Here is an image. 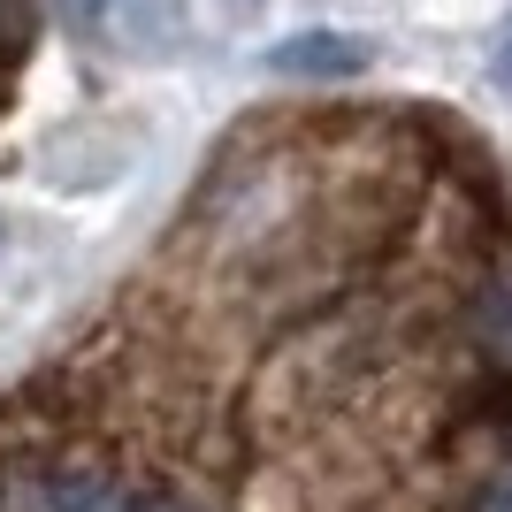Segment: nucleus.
I'll list each match as a JSON object with an SVG mask.
<instances>
[{
  "label": "nucleus",
  "mask_w": 512,
  "mask_h": 512,
  "mask_svg": "<svg viewBox=\"0 0 512 512\" xmlns=\"http://www.w3.org/2000/svg\"><path fill=\"white\" fill-rule=\"evenodd\" d=\"M138 512H199V505H184V497H138Z\"/></svg>",
  "instance_id": "obj_5"
},
{
  "label": "nucleus",
  "mask_w": 512,
  "mask_h": 512,
  "mask_svg": "<svg viewBox=\"0 0 512 512\" xmlns=\"http://www.w3.org/2000/svg\"><path fill=\"white\" fill-rule=\"evenodd\" d=\"M497 77H505V85H512V39H505V54H497Z\"/></svg>",
  "instance_id": "obj_6"
},
{
  "label": "nucleus",
  "mask_w": 512,
  "mask_h": 512,
  "mask_svg": "<svg viewBox=\"0 0 512 512\" xmlns=\"http://www.w3.org/2000/svg\"><path fill=\"white\" fill-rule=\"evenodd\" d=\"M46 512H138V490L107 482V474H62L46 490Z\"/></svg>",
  "instance_id": "obj_3"
},
{
  "label": "nucleus",
  "mask_w": 512,
  "mask_h": 512,
  "mask_svg": "<svg viewBox=\"0 0 512 512\" xmlns=\"http://www.w3.org/2000/svg\"><path fill=\"white\" fill-rule=\"evenodd\" d=\"M467 512H512V428H497L467 482Z\"/></svg>",
  "instance_id": "obj_4"
},
{
  "label": "nucleus",
  "mask_w": 512,
  "mask_h": 512,
  "mask_svg": "<svg viewBox=\"0 0 512 512\" xmlns=\"http://www.w3.org/2000/svg\"><path fill=\"white\" fill-rule=\"evenodd\" d=\"M360 62H367L360 39H291V46H276L283 77H352Z\"/></svg>",
  "instance_id": "obj_2"
},
{
  "label": "nucleus",
  "mask_w": 512,
  "mask_h": 512,
  "mask_svg": "<svg viewBox=\"0 0 512 512\" xmlns=\"http://www.w3.org/2000/svg\"><path fill=\"white\" fill-rule=\"evenodd\" d=\"M62 31L107 62H176L192 46V0H54Z\"/></svg>",
  "instance_id": "obj_1"
}]
</instances>
